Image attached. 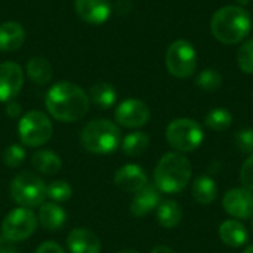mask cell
Listing matches in <instances>:
<instances>
[{"label":"cell","instance_id":"6da1fadb","mask_svg":"<svg viewBox=\"0 0 253 253\" xmlns=\"http://www.w3.org/2000/svg\"><path fill=\"white\" fill-rule=\"evenodd\" d=\"M46 108L59 122H77L89 111L87 93L71 82L55 83L46 93Z\"/></svg>","mask_w":253,"mask_h":253},{"label":"cell","instance_id":"7a4b0ae2","mask_svg":"<svg viewBox=\"0 0 253 253\" xmlns=\"http://www.w3.org/2000/svg\"><path fill=\"white\" fill-rule=\"evenodd\" d=\"M213 37L224 44L240 43L252 30L251 15L240 6H225L215 12L211 21Z\"/></svg>","mask_w":253,"mask_h":253},{"label":"cell","instance_id":"3957f363","mask_svg":"<svg viewBox=\"0 0 253 253\" xmlns=\"http://www.w3.org/2000/svg\"><path fill=\"white\" fill-rule=\"evenodd\" d=\"M193 168L190 160L181 153L165 154L154 170V185L160 193L176 194L181 193L190 182Z\"/></svg>","mask_w":253,"mask_h":253},{"label":"cell","instance_id":"277c9868","mask_svg":"<svg viewBox=\"0 0 253 253\" xmlns=\"http://www.w3.org/2000/svg\"><path fill=\"white\" fill-rule=\"evenodd\" d=\"M82 145L95 154H108L117 150L122 141L119 126L110 120L99 119L89 122L80 135Z\"/></svg>","mask_w":253,"mask_h":253},{"label":"cell","instance_id":"5b68a950","mask_svg":"<svg viewBox=\"0 0 253 253\" xmlns=\"http://www.w3.org/2000/svg\"><path fill=\"white\" fill-rule=\"evenodd\" d=\"M10 197L21 208H36L44 203L46 184L33 172H21L10 182Z\"/></svg>","mask_w":253,"mask_h":253},{"label":"cell","instance_id":"8992f818","mask_svg":"<svg viewBox=\"0 0 253 253\" xmlns=\"http://www.w3.org/2000/svg\"><path fill=\"white\" fill-rule=\"evenodd\" d=\"M202 126L191 119H175L166 129V139L178 153H191L203 142Z\"/></svg>","mask_w":253,"mask_h":253},{"label":"cell","instance_id":"52a82bcc","mask_svg":"<svg viewBox=\"0 0 253 253\" xmlns=\"http://www.w3.org/2000/svg\"><path fill=\"white\" fill-rule=\"evenodd\" d=\"M53 127L49 117L42 111L25 113L18 125L19 139L27 147H42L52 136Z\"/></svg>","mask_w":253,"mask_h":253},{"label":"cell","instance_id":"ba28073f","mask_svg":"<svg viewBox=\"0 0 253 253\" xmlns=\"http://www.w3.org/2000/svg\"><path fill=\"white\" fill-rule=\"evenodd\" d=\"M168 71L178 79H188L197 67V52L188 40L173 42L166 52Z\"/></svg>","mask_w":253,"mask_h":253},{"label":"cell","instance_id":"9c48e42d","mask_svg":"<svg viewBox=\"0 0 253 253\" xmlns=\"http://www.w3.org/2000/svg\"><path fill=\"white\" fill-rule=\"evenodd\" d=\"M37 227L36 215L27 208L13 209L1 222V236L10 243L28 239Z\"/></svg>","mask_w":253,"mask_h":253},{"label":"cell","instance_id":"30bf717a","mask_svg":"<svg viewBox=\"0 0 253 253\" xmlns=\"http://www.w3.org/2000/svg\"><path fill=\"white\" fill-rule=\"evenodd\" d=\"M114 116H116V122L120 126L129 127V129H136V127H142L144 125L148 123L150 108L144 101L130 98L117 105Z\"/></svg>","mask_w":253,"mask_h":253},{"label":"cell","instance_id":"8fae6325","mask_svg":"<svg viewBox=\"0 0 253 253\" xmlns=\"http://www.w3.org/2000/svg\"><path fill=\"white\" fill-rule=\"evenodd\" d=\"M224 211L237 219H248L253 216V191L248 188H233L224 194Z\"/></svg>","mask_w":253,"mask_h":253},{"label":"cell","instance_id":"7c38bea8","mask_svg":"<svg viewBox=\"0 0 253 253\" xmlns=\"http://www.w3.org/2000/svg\"><path fill=\"white\" fill-rule=\"evenodd\" d=\"M24 86V73L21 65L12 61L0 64V101L9 102L18 96Z\"/></svg>","mask_w":253,"mask_h":253},{"label":"cell","instance_id":"4fadbf2b","mask_svg":"<svg viewBox=\"0 0 253 253\" xmlns=\"http://www.w3.org/2000/svg\"><path fill=\"white\" fill-rule=\"evenodd\" d=\"M74 7L79 18L92 25L107 22L113 10L110 0H76Z\"/></svg>","mask_w":253,"mask_h":253},{"label":"cell","instance_id":"5bb4252c","mask_svg":"<svg viewBox=\"0 0 253 253\" xmlns=\"http://www.w3.org/2000/svg\"><path fill=\"white\" fill-rule=\"evenodd\" d=\"M114 184L126 193H136L147 185V175L138 165H125L114 175Z\"/></svg>","mask_w":253,"mask_h":253},{"label":"cell","instance_id":"9a60e30c","mask_svg":"<svg viewBox=\"0 0 253 253\" xmlns=\"http://www.w3.org/2000/svg\"><path fill=\"white\" fill-rule=\"evenodd\" d=\"M160 205V191L156 185L147 184L142 190L136 191L130 202V213L136 218L145 216Z\"/></svg>","mask_w":253,"mask_h":253},{"label":"cell","instance_id":"2e32d148","mask_svg":"<svg viewBox=\"0 0 253 253\" xmlns=\"http://www.w3.org/2000/svg\"><path fill=\"white\" fill-rule=\"evenodd\" d=\"M67 245L71 253L101 252V242L98 236L86 228H74L67 237Z\"/></svg>","mask_w":253,"mask_h":253},{"label":"cell","instance_id":"e0dca14e","mask_svg":"<svg viewBox=\"0 0 253 253\" xmlns=\"http://www.w3.org/2000/svg\"><path fill=\"white\" fill-rule=\"evenodd\" d=\"M25 42V30L16 21H6L0 25V50H18Z\"/></svg>","mask_w":253,"mask_h":253},{"label":"cell","instance_id":"ac0fdd59","mask_svg":"<svg viewBox=\"0 0 253 253\" xmlns=\"http://www.w3.org/2000/svg\"><path fill=\"white\" fill-rule=\"evenodd\" d=\"M219 237L224 245L230 248H242L248 243L249 234L246 227L236 219L224 221L219 227Z\"/></svg>","mask_w":253,"mask_h":253},{"label":"cell","instance_id":"d6986e66","mask_svg":"<svg viewBox=\"0 0 253 253\" xmlns=\"http://www.w3.org/2000/svg\"><path fill=\"white\" fill-rule=\"evenodd\" d=\"M39 221L44 230L53 233L64 227V224L67 221V213L56 203H43L40 206Z\"/></svg>","mask_w":253,"mask_h":253},{"label":"cell","instance_id":"ffe728a7","mask_svg":"<svg viewBox=\"0 0 253 253\" xmlns=\"http://www.w3.org/2000/svg\"><path fill=\"white\" fill-rule=\"evenodd\" d=\"M193 199L200 205H211L218 197L216 182L211 176H199L191 187Z\"/></svg>","mask_w":253,"mask_h":253},{"label":"cell","instance_id":"44dd1931","mask_svg":"<svg viewBox=\"0 0 253 253\" xmlns=\"http://www.w3.org/2000/svg\"><path fill=\"white\" fill-rule=\"evenodd\" d=\"M31 165L40 173L55 175L61 169L62 162H61V157L56 153H53L50 150H39V151H36L33 154Z\"/></svg>","mask_w":253,"mask_h":253},{"label":"cell","instance_id":"7402d4cb","mask_svg":"<svg viewBox=\"0 0 253 253\" xmlns=\"http://www.w3.org/2000/svg\"><path fill=\"white\" fill-rule=\"evenodd\" d=\"M182 219V209L175 200H165L157 206V221L163 228L172 230L179 225Z\"/></svg>","mask_w":253,"mask_h":253},{"label":"cell","instance_id":"603a6c76","mask_svg":"<svg viewBox=\"0 0 253 253\" xmlns=\"http://www.w3.org/2000/svg\"><path fill=\"white\" fill-rule=\"evenodd\" d=\"M27 74L36 84H47L52 80V65L42 56H33L27 62Z\"/></svg>","mask_w":253,"mask_h":253},{"label":"cell","instance_id":"cb8c5ba5","mask_svg":"<svg viewBox=\"0 0 253 253\" xmlns=\"http://www.w3.org/2000/svg\"><path fill=\"white\" fill-rule=\"evenodd\" d=\"M89 99L99 108H110L117 101V92L110 83L99 82L90 87Z\"/></svg>","mask_w":253,"mask_h":253},{"label":"cell","instance_id":"d4e9b609","mask_svg":"<svg viewBox=\"0 0 253 253\" xmlns=\"http://www.w3.org/2000/svg\"><path fill=\"white\" fill-rule=\"evenodd\" d=\"M148 145H150V138L147 133L132 132L125 136V139L122 142V150L125 154H127L130 157H136V156H141L142 153H145Z\"/></svg>","mask_w":253,"mask_h":253},{"label":"cell","instance_id":"484cf974","mask_svg":"<svg viewBox=\"0 0 253 253\" xmlns=\"http://www.w3.org/2000/svg\"><path fill=\"white\" fill-rule=\"evenodd\" d=\"M205 123L212 130L222 132V130H227L231 126L233 116L227 108H213L205 117Z\"/></svg>","mask_w":253,"mask_h":253},{"label":"cell","instance_id":"4316f807","mask_svg":"<svg viewBox=\"0 0 253 253\" xmlns=\"http://www.w3.org/2000/svg\"><path fill=\"white\" fill-rule=\"evenodd\" d=\"M196 84L205 92H215L222 84V76L213 68H206L197 76Z\"/></svg>","mask_w":253,"mask_h":253},{"label":"cell","instance_id":"83f0119b","mask_svg":"<svg viewBox=\"0 0 253 253\" xmlns=\"http://www.w3.org/2000/svg\"><path fill=\"white\" fill-rule=\"evenodd\" d=\"M46 196L58 203H64L71 199L73 188L67 181H53L46 187Z\"/></svg>","mask_w":253,"mask_h":253},{"label":"cell","instance_id":"f1b7e54d","mask_svg":"<svg viewBox=\"0 0 253 253\" xmlns=\"http://www.w3.org/2000/svg\"><path fill=\"white\" fill-rule=\"evenodd\" d=\"M237 62L243 73L253 74V37L240 46L237 52Z\"/></svg>","mask_w":253,"mask_h":253},{"label":"cell","instance_id":"f546056e","mask_svg":"<svg viewBox=\"0 0 253 253\" xmlns=\"http://www.w3.org/2000/svg\"><path fill=\"white\" fill-rule=\"evenodd\" d=\"M25 160V150L19 144H12L3 151V163L9 168H18Z\"/></svg>","mask_w":253,"mask_h":253},{"label":"cell","instance_id":"4dcf8cb0","mask_svg":"<svg viewBox=\"0 0 253 253\" xmlns=\"http://www.w3.org/2000/svg\"><path fill=\"white\" fill-rule=\"evenodd\" d=\"M236 145L242 153H253V129L240 130L236 136Z\"/></svg>","mask_w":253,"mask_h":253},{"label":"cell","instance_id":"1f68e13d","mask_svg":"<svg viewBox=\"0 0 253 253\" xmlns=\"http://www.w3.org/2000/svg\"><path fill=\"white\" fill-rule=\"evenodd\" d=\"M240 181L245 188L253 191V153L249 159H246L240 169Z\"/></svg>","mask_w":253,"mask_h":253},{"label":"cell","instance_id":"d6a6232c","mask_svg":"<svg viewBox=\"0 0 253 253\" xmlns=\"http://www.w3.org/2000/svg\"><path fill=\"white\" fill-rule=\"evenodd\" d=\"M36 253H65V252H64V249H62L58 243H55V242H44V243H42V245L37 248Z\"/></svg>","mask_w":253,"mask_h":253},{"label":"cell","instance_id":"836d02e7","mask_svg":"<svg viewBox=\"0 0 253 253\" xmlns=\"http://www.w3.org/2000/svg\"><path fill=\"white\" fill-rule=\"evenodd\" d=\"M6 113L9 117H18L21 114V105L15 101H9L6 107Z\"/></svg>","mask_w":253,"mask_h":253},{"label":"cell","instance_id":"e575fe53","mask_svg":"<svg viewBox=\"0 0 253 253\" xmlns=\"http://www.w3.org/2000/svg\"><path fill=\"white\" fill-rule=\"evenodd\" d=\"M9 243L10 242H7L6 239H3V237L0 239V253H16Z\"/></svg>","mask_w":253,"mask_h":253},{"label":"cell","instance_id":"d590c367","mask_svg":"<svg viewBox=\"0 0 253 253\" xmlns=\"http://www.w3.org/2000/svg\"><path fill=\"white\" fill-rule=\"evenodd\" d=\"M151 253H175L173 249H170V248H168V246H156Z\"/></svg>","mask_w":253,"mask_h":253},{"label":"cell","instance_id":"8d00e7d4","mask_svg":"<svg viewBox=\"0 0 253 253\" xmlns=\"http://www.w3.org/2000/svg\"><path fill=\"white\" fill-rule=\"evenodd\" d=\"M253 0H237V3H239V4H243V6H245V4H249V3H252Z\"/></svg>","mask_w":253,"mask_h":253},{"label":"cell","instance_id":"74e56055","mask_svg":"<svg viewBox=\"0 0 253 253\" xmlns=\"http://www.w3.org/2000/svg\"><path fill=\"white\" fill-rule=\"evenodd\" d=\"M119 253H139V252H136V251H132V249H127V251H122V252H119Z\"/></svg>","mask_w":253,"mask_h":253},{"label":"cell","instance_id":"f35d334b","mask_svg":"<svg viewBox=\"0 0 253 253\" xmlns=\"http://www.w3.org/2000/svg\"><path fill=\"white\" fill-rule=\"evenodd\" d=\"M245 253H253V245H252V246H249V248H248V249L245 251Z\"/></svg>","mask_w":253,"mask_h":253},{"label":"cell","instance_id":"ab89813d","mask_svg":"<svg viewBox=\"0 0 253 253\" xmlns=\"http://www.w3.org/2000/svg\"><path fill=\"white\" fill-rule=\"evenodd\" d=\"M252 231H253V216H252Z\"/></svg>","mask_w":253,"mask_h":253}]
</instances>
